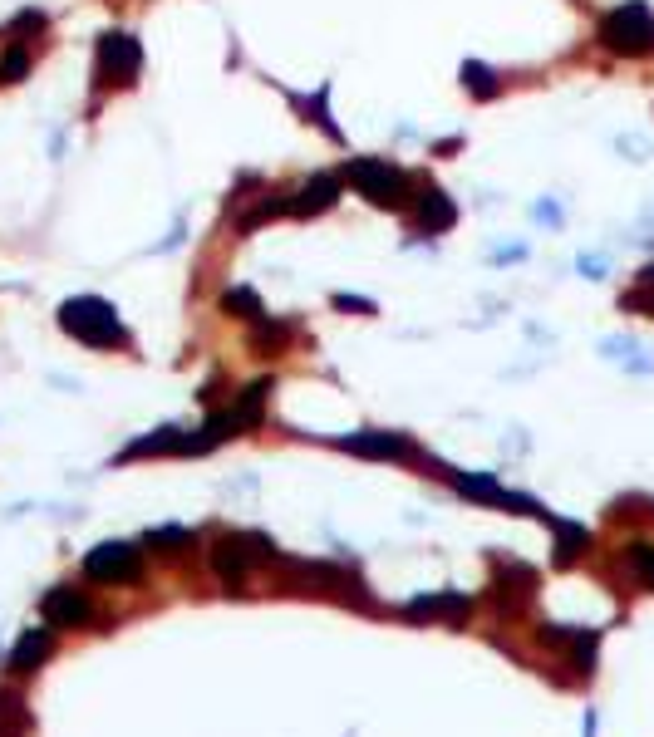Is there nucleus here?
<instances>
[{"instance_id": "obj_15", "label": "nucleus", "mask_w": 654, "mask_h": 737, "mask_svg": "<svg viewBox=\"0 0 654 737\" xmlns=\"http://www.w3.org/2000/svg\"><path fill=\"white\" fill-rule=\"evenodd\" d=\"M463 89H473L477 99H497V89H502V84H497V74H492L487 64L468 59V64H463Z\"/></svg>"}, {"instance_id": "obj_23", "label": "nucleus", "mask_w": 654, "mask_h": 737, "mask_svg": "<svg viewBox=\"0 0 654 737\" xmlns=\"http://www.w3.org/2000/svg\"><path fill=\"white\" fill-rule=\"evenodd\" d=\"M25 30H35V35H40V30H45V15H40V10H20V15L10 20V30H5V35H25Z\"/></svg>"}, {"instance_id": "obj_12", "label": "nucleus", "mask_w": 654, "mask_h": 737, "mask_svg": "<svg viewBox=\"0 0 654 737\" xmlns=\"http://www.w3.org/2000/svg\"><path fill=\"white\" fill-rule=\"evenodd\" d=\"M45 654H50V629H30V634L15 644L10 669H15V674H30L35 664H45Z\"/></svg>"}, {"instance_id": "obj_7", "label": "nucleus", "mask_w": 654, "mask_h": 737, "mask_svg": "<svg viewBox=\"0 0 654 737\" xmlns=\"http://www.w3.org/2000/svg\"><path fill=\"white\" fill-rule=\"evenodd\" d=\"M340 448H350L359 457H379V462H409L414 443L404 433H355V438H340Z\"/></svg>"}, {"instance_id": "obj_22", "label": "nucleus", "mask_w": 654, "mask_h": 737, "mask_svg": "<svg viewBox=\"0 0 654 737\" xmlns=\"http://www.w3.org/2000/svg\"><path fill=\"white\" fill-rule=\"evenodd\" d=\"M15 728H20V703L0 693V737H15Z\"/></svg>"}, {"instance_id": "obj_19", "label": "nucleus", "mask_w": 654, "mask_h": 737, "mask_svg": "<svg viewBox=\"0 0 654 737\" xmlns=\"http://www.w3.org/2000/svg\"><path fill=\"white\" fill-rule=\"evenodd\" d=\"M586 541H591V536H586L581 526H561V541H556V561H561V566H571V561L581 556V546H586Z\"/></svg>"}, {"instance_id": "obj_18", "label": "nucleus", "mask_w": 654, "mask_h": 737, "mask_svg": "<svg viewBox=\"0 0 654 737\" xmlns=\"http://www.w3.org/2000/svg\"><path fill=\"white\" fill-rule=\"evenodd\" d=\"M30 74V55L20 50V45H10L5 55H0V84H20Z\"/></svg>"}, {"instance_id": "obj_8", "label": "nucleus", "mask_w": 654, "mask_h": 737, "mask_svg": "<svg viewBox=\"0 0 654 737\" xmlns=\"http://www.w3.org/2000/svg\"><path fill=\"white\" fill-rule=\"evenodd\" d=\"M246 546H251L246 536H222V541L212 546V566H217V575H222L227 585H241L246 570H251V551H246Z\"/></svg>"}, {"instance_id": "obj_20", "label": "nucleus", "mask_w": 654, "mask_h": 737, "mask_svg": "<svg viewBox=\"0 0 654 737\" xmlns=\"http://www.w3.org/2000/svg\"><path fill=\"white\" fill-rule=\"evenodd\" d=\"M325 99H330V89H320V94H315V104H310V99H300V109H305V114H315L310 123H320V133H325V138H340L335 118H330V109H325Z\"/></svg>"}, {"instance_id": "obj_16", "label": "nucleus", "mask_w": 654, "mask_h": 737, "mask_svg": "<svg viewBox=\"0 0 654 737\" xmlns=\"http://www.w3.org/2000/svg\"><path fill=\"white\" fill-rule=\"evenodd\" d=\"M222 310H227V315H232V310H237L241 320H261V315H266V310H261V300H256V295H251V290H227V295H222Z\"/></svg>"}, {"instance_id": "obj_2", "label": "nucleus", "mask_w": 654, "mask_h": 737, "mask_svg": "<svg viewBox=\"0 0 654 737\" xmlns=\"http://www.w3.org/2000/svg\"><path fill=\"white\" fill-rule=\"evenodd\" d=\"M60 330L64 335H74L79 344H89V349H114L123 344V320L119 310L109 305V300H99V295H79V300H64L60 305Z\"/></svg>"}, {"instance_id": "obj_21", "label": "nucleus", "mask_w": 654, "mask_h": 737, "mask_svg": "<svg viewBox=\"0 0 654 737\" xmlns=\"http://www.w3.org/2000/svg\"><path fill=\"white\" fill-rule=\"evenodd\" d=\"M630 570L654 590V546L650 541H635V546H630Z\"/></svg>"}, {"instance_id": "obj_25", "label": "nucleus", "mask_w": 654, "mask_h": 737, "mask_svg": "<svg viewBox=\"0 0 654 737\" xmlns=\"http://www.w3.org/2000/svg\"><path fill=\"white\" fill-rule=\"evenodd\" d=\"M581 271H586L591 281H600V271H605V261H600V256H581Z\"/></svg>"}, {"instance_id": "obj_5", "label": "nucleus", "mask_w": 654, "mask_h": 737, "mask_svg": "<svg viewBox=\"0 0 654 737\" xmlns=\"http://www.w3.org/2000/svg\"><path fill=\"white\" fill-rule=\"evenodd\" d=\"M340 202V177L335 172H315L310 182H300L296 192H286V212L291 217H320Z\"/></svg>"}, {"instance_id": "obj_1", "label": "nucleus", "mask_w": 654, "mask_h": 737, "mask_svg": "<svg viewBox=\"0 0 654 737\" xmlns=\"http://www.w3.org/2000/svg\"><path fill=\"white\" fill-rule=\"evenodd\" d=\"M345 182L355 187L364 202L389 207V212H404V207L414 202L409 172L399 168V163H389V158H350V163H345Z\"/></svg>"}, {"instance_id": "obj_13", "label": "nucleus", "mask_w": 654, "mask_h": 737, "mask_svg": "<svg viewBox=\"0 0 654 737\" xmlns=\"http://www.w3.org/2000/svg\"><path fill=\"white\" fill-rule=\"evenodd\" d=\"M286 344H291V325L286 320H266V315L256 320V330H251V349L256 354H281Z\"/></svg>"}, {"instance_id": "obj_17", "label": "nucleus", "mask_w": 654, "mask_h": 737, "mask_svg": "<svg viewBox=\"0 0 654 737\" xmlns=\"http://www.w3.org/2000/svg\"><path fill=\"white\" fill-rule=\"evenodd\" d=\"M409 615H428V620H433V615H453V620H458V615H468V600H463V595H443V600H418Z\"/></svg>"}, {"instance_id": "obj_6", "label": "nucleus", "mask_w": 654, "mask_h": 737, "mask_svg": "<svg viewBox=\"0 0 654 737\" xmlns=\"http://www.w3.org/2000/svg\"><path fill=\"white\" fill-rule=\"evenodd\" d=\"M89 580H114V585H133L138 580V551L133 546H119V541H109V546H94L89 551Z\"/></svg>"}, {"instance_id": "obj_10", "label": "nucleus", "mask_w": 654, "mask_h": 737, "mask_svg": "<svg viewBox=\"0 0 654 737\" xmlns=\"http://www.w3.org/2000/svg\"><path fill=\"white\" fill-rule=\"evenodd\" d=\"M458 222V207L438 192V187H428V192H418V231L423 236H438V231H453Z\"/></svg>"}, {"instance_id": "obj_4", "label": "nucleus", "mask_w": 654, "mask_h": 737, "mask_svg": "<svg viewBox=\"0 0 654 737\" xmlns=\"http://www.w3.org/2000/svg\"><path fill=\"white\" fill-rule=\"evenodd\" d=\"M138 69H143V50H138V40L128 30L99 35V55H94L99 89H128V84H138Z\"/></svg>"}, {"instance_id": "obj_3", "label": "nucleus", "mask_w": 654, "mask_h": 737, "mask_svg": "<svg viewBox=\"0 0 654 737\" xmlns=\"http://www.w3.org/2000/svg\"><path fill=\"white\" fill-rule=\"evenodd\" d=\"M595 40H600L610 55H625V59L654 55V15H650V5H645V0H625V5H615V10L600 20Z\"/></svg>"}, {"instance_id": "obj_14", "label": "nucleus", "mask_w": 654, "mask_h": 737, "mask_svg": "<svg viewBox=\"0 0 654 737\" xmlns=\"http://www.w3.org/2000/svg\"><path fill=\"white\" fill-rule=\"evenodd\" d=\"M281 212H286V192H266V197H261V202H256V207H251V212L237 222V231H241V236H251L261 222H271V217H281Z\"/></svg>"}, {"instance_id": "obj_24", "label": "nucleus", "mask_w": 654, "mask_h": 737, "mask_svg": "<svg viewBox=\"0 0 654 737\" xmlns=\"http://www.w3.org/2000/svg\"><path fill=\"white\" fill-rule=\"evenodd\" d=\"M335 305H340V310H364V315H374V300H359V295H335Z\"/></svg>"}, {"instance_id": "obj_9", "label": "nucleus", "mask_w": 654, "mask_h": 737, "mask_svg": "<svg viewBox=\"0 0 654 737\" xmlns=\"http://www.w3.org/2000/svg\"><path fill=\"white\" fill-rule=\"evenodd\" d=\"M45 620H50V624H64V629L84 624V620H89V600H84V590L55 585V590L45 595Z\"/></svg>"}, {"instance_id": "obj_11", "label": "nucleus", "mask_w": 654, "mask_h": 737, "mask_svg": "<svg viewBox=\"0 0 654 737\" xmlns=\"http://www.w3.org/2000/svg\"><path fill=\"white\" fill-rule=\"evenodd\" d=\"M266 394H271V379H256V384H246V394L227 408L232 413V428H256L261 423V408H266Z\"/></svg>"}]
</instances>
